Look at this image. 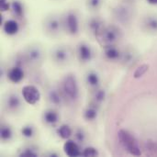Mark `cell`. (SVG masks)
<instances>
[{
	"instance_id": "cell-1",
	"label": "cell",
	"mask_w": 157,
	"mask_h": 157,
	"mask_svg": "<svg viewBox=\"0 0 157 157\" xmlns=\"http://www.w3.org/2000/svg\"><path fill=\"white\" fill-rule=\"evenodd\" d=\"M119 139L123 146V148L133 156H140L142 155L139 144L135 139V137L127 130H120L119 132Z\"/></svg>"
},
{
	"instance_id": "cell-2",
	"label": "cell",
	"mask_w": 157,
	"mask_h": 157,
	"mask_svg": "<svg viewBox=\"0 0 157 157\" xmlns=\"http://www.w3.org/2000/svg\"><path fill=\"white\" fill-rule=\"evenodd\" d=\"M42 26L45 33L52 37L60 35L62 31L64 29L63 17L56 14H52L50 16H47L43 20Z\"/></svg>"
},
{
	"instance_id": "cell-3",
	"label": "cell",
	"mask_w": 157,
	"mask_h": 157,
	"mask_svg": "<svg viewBox=\"0 0 157 157\" xmlns=\"http://www.w3.org/2000/svg\"><path fill=\"white\" fill-rule=\"evenodd\" d=\"M103 46L116 45L122 38V32L120 28L114 25L106 26L98 37Z\"/></svg>"
},
{
	"instance_id": "cell-4",
	"label": "cell",
	"mask_w": 157,
	"mask_h": 157,
	"mask_svg": "<svg viewBox=\"0 0 157 157\" xmlns=\"http://www.w3.org/2000/svg\"><path fill=\"white\" fill-rule=\"evenodd\" d=\"M62 91L65 98L71 101H75L79 98V86L76 77L67 75L62 82Z\"/></svg>"
},
{
	"instance_id": "cell-5",
	"label": "cell",
	"mask_w": 157,
	"mask_h": 157,
	"mask_svg": "<svg viewBox=\"0 0 157 157\" xmlns=\"http://www.w3.org/2000/svg\"><path fill=\"white\" fill-rule=\"evenodd\" d=\"M113 16L118 22L123 25H128L132 22L134 16L133 8L131 6L130 3L124 2L113 8Z\"/></svg>"
},
{
	"instance_id": "cell-6",
	"label": "cell",
	"mask_w": 157,
	"mask_h": 157,
	"mask_svg": "<svg viewBox=\"0 0 157 157\" xmlns=\"http://www.w3.org/2000/svg\"><path fill=\"white\" fill-rule=\"evenodd\" d=\"M23 57L26 61V63L31 66H39L43 61L44 52L43 49L38 44L30 45L26 49Z\"/></svg>"
},
{
	"instance_id": "cell-7",
	"label": "cell",
	"mask_w": 157,
	"mask_h": 157,
	"mask_svg": "<svg viewBox=\"0 0 157 157\" xmlns=\"http://www.w3.org/2000/svg\"><path fill=\"white\" fill-rule=\"evenodd\" d=\"M62 17H63L64 30L70 35L78 34L79 29H80V23H79V17L76 12L74 10H69Z\"/></svg>"
},
{
	"instance_id": "cell-8",
	"label": "cell",
	"mask_w": 157,
	"mask_h": 157,
	"mask_svg": "<svg viewBox=\"0 0 157 157\" xmlns=\"http://www.w3.org/2000/svg\"><path fill=\"white\" fill-rule=\"evenodd\" d=\"M52 59L58 65H65L70 62L72 52L66 46H57L52 51Z\"/></svg>"
},
{
	"instance_id": "cell-9",
	"label": "cell",
	"mask_w": 157,
	"mask_h": 157,
	"mask_svg": "<svg viewBox=\"0 0 157 157\" xmlns=\"http://www.w3.org/2000/svg\"><path fill=\"white\" fill-rule=\"evenodd\" d=\"M22 97L28 104L35 105L40 99V92L35 86L27 85L22 88Z\"/></svg>"
},
{
	"instance_id": "cell-10",
	"label": "cell",
	"mask_w": 157,
	"mask_h": 157,
	"mask_svg": "<svg viewBox=\"0 0 157 157\" xmlns=\"http://www.w3.org/2000/svg\"><path fill=\"white\" fill-rule=\"evenodd\" d=\"M105 27L106 26H105L104 20L100 17H98V16L91 17L86 21V29L88 33L96 37L99 36V34L102 32Z\"/></svg>"
},
{
	"instance_id": "cell-11",
	"label": "cell",
	"mask_w": 157,
	"mask_h": 157,
	"mask_svg": "<svg viewBox=\"0 0 157 157\" xmlns=\"http://www.w3.org/2000/svg\"><path fill=\"white\" fill-rule=\"evenodd\" d=\"M76 55H77L78 60L81 63H86L92 61L93 56H94V52L89 44L86 42H81L77 45Z\"/></svg>"
},
{
	"instance_id": "cell-12",
	"label": "cell",
	"mask_w": 157,
	"mask_h": 157,
	"mask_svg": "<svg viewBox=\"0 0 157 157\" xmlns=\"http://www.w3.org/2000/svg\"><path fill=\"white\" fill-rule=\"evenodd\" d=\"M21 98L17 93H9L4 101V107L6 111L15 113L17 112L21 108Z\"/></svg>"
},
{
	"instance_id": "cell-13",
	"label": "cell",
	"mask_w": 157,
	"mask_h": 157,
	"mask_svg": "<svg viewBox=\"0 0 157 157\" xmlns=\"http://www.w3.org/2000/svg\"><path fill=\"white\" fill-rule=\"evenodd\" d=\"M63 97L64 95L63 91L61 92L58 88L55 87L50 88L47 93V99L50 102V104L53 107H61L63 103Z\"/></svg>"
},
{
	"instance_id": "cell-14",
	"label": "cell",
	"mask_w": 157,
	"mask_h": 157,
	"mask_svg": "<svg viewBox=\"0 0 157 157\" xmlns=\"http://www.w3.org/2000/svg\"><path fill=\"white\" fill-rule=\"evenodd\" d=\"M122 51L117 47V45H108L104 46V52L103 54L105 58L110 62H117L121 60Z\"/></svg>"
},
{
	"instance_id": "cell-15",
	"label": "cell",
	"mask_w": 157,
	"mask_h": 157,
	"mask_svg": "<svg viewBox=\"0 0 157 157\" xmlns=\"http://www.w3.org/2000/svg\"><path fill=\"white\" fill-rule=\"evenodd\" d=\"M63 151L67 156L75 157L82 155V152L79 148V144H77L75 140H66L63 144Z\"/></svg>"
},
{
	"instance_id": "cell-16",
	"label": "cell",
	"mask_w": 157,
	"mask_h": 157,
	"mask_svg": "<svg viewBox=\"0 0 157 157\" xmlns=\"http://www.w3.org/2000/svg\"><path fill=\"white\" fill-rule=\"evenodd\" d=\"M137 60V53L136 52L132 49V48H127L122 51L121 57L120 62L124 65V66H132Z\"/></svg>"
},
{
	"instance_id": "cell-17",
	"label": "cell",
	"mask_w": 157,
	"mask_h": 157,
	"mask_svg": "<svg viewBox=\"0 0 157 157\" xmlns=\"http://www.w3.org/2000/svg\"><path fill=\"white\" fill-rule=\"evenodd\" d=\"M24 75L25 74H24L22 67L18 66V65H15V66L11 67L6 73V76H7L8 80L15 84L21 82L24 78Z\"/></svg>"
},
{
	"instance_id": "cell-18",
	"label": "cell",
	"mask_w": 157,
	"mask_h": 157,
	"mask_svg": "<svg viewBox=\"0 0 157 157\" xmlns=\"http://www.w3.org/2000/svg\"><path fill=\"white\" fill-rule=\"evenodd\" d=\"M10 11L13 17L17 20L22 19L25 17V7L20 0H13L10 3Z\"/></svg>"
},
{
	"instance_id": "cell-19",
	"label": "cell",
	"mask_w": 157,
	"mask_h": 157,
	"mask_svg": "<svg viewBox=\"0 0 157 157\" xmlns=\"http://www.w3.org/2000/svg\"><path fill=\"white\" fill-rule=\"evenodd\" d=\"M60 120L58 112L52 109H47L42 114V121L48 126H55Z\"/></svg>"
},
{
	"instance_id": "cell-20",
	"label": "cell",
	"mask_w": 157,
	"mask_h": 157,
	"mask_svg": "<svg viewBox=\"0 0 157 157\" xmlns=\"http://www.w3.org/2000/svg\"><path fill=\"white\" fill-rule=\"evenodd\" d=\"M143 28L149 33H157V16L148 15L143 20Z\"/></svg>"
},
{
	"instance_id": "cell-21",
	"label": "cell",
	"mask_w": 157,
	"mask_h": 157,
	"mask_svg": "<svg viewBox=\"0 0 157 157\" xmlns=\"http://www.w3.org/2000/svg\"><path fill=\"white\" fill-rule=\"evenodd\" d=\"M86 84L88 88H90L91 90H94L98 87H99L100 85V77L98 75V74L95 71H89L86 73V78H85Z\"/></svg>"
},
{
	"instance_id": "cell-22",
	"label": "cell",
	"mask_w": 157,
	"mask_h": 157,
	"mask_svg": "<svg viewBox=\"0 0 157 157\" xmlns=\"http://www.w3.org/2000/svg\"><path fill=\"white\" fill-rule=\"evenodd\" d=\"M3 30L8 36L16 35L19 30V24L17 19H8L3 23Z\"/></svg>"
},
{
	"instance_id": "cell-23",
	"label": "cell",
	"mask_w": 157,
	"mask_h": 157,
	"mask_svg": "<svg viewBox=\"0 0 157 157\" xmlns=\"http://www.w3.org/2000/svg\"><path fill=\"white\" fill-rule=\"evenodd\" d=\"M106 98H107L106 90L104 88L98 87V88L94 89L91 94V103H93L97 106H100L105 101Z\"/></svg>"
},
{
	"instance_id": "cell-24",
	"label": "cell",
	"mask_w": 157,
	"mask_h": 157,
	"mask_svg": "<svg viewBox=\"0 0 157 157\" xmlns=\"http://www.w3.org/2000/svg\"><path fill=\"white\" fill-rule=\"evenodd\" d=\"M98 106L91 103L90 105H88L86 109L84 110V119L87 121H93L98 118Z\"/></svg>"
},
{
	"instance_id": "cell-25",
	"label": "cell",
	"mask_w": 157,
	"mask_h": 157,
	"mask_svg": "<svg viewBox=\"0 0 157 157\" xmlns=\"http://www.w3.org/2000/svg\"><path fill=\"white\" fill-rule=\"evenodd\" d=\"M57 134L60 138L63 139V140H68L73 134V130L71 129V127L67 124H63L61 125L58 129H57Z\"/></svg>"
},
{
	"instance_id": "cell-26",
	"label": "cell",
	"mask_w": 157,
	"mask_h": 157,
	"mask_svg": "<svg viewBox=\"0 0 157 157\" xmlns=\"http://www.w3.org/2000/svg\"><path fill=\"white\" fill-rule=\"evenodd\" d=\"M13 137V131L9 125L2 124L0 129V138L3 142H8Z\"/></svg>"
},
{
	"instance_id": "cell-27",
	"label": "cell",
	"mask_w": 157,
	"mask_h": 157,
	"mask_svg": "<svg viewBox=\"0 0 157 157\" xmlns=\"http://www.w3.org/2000/svg\"><path fill=\"white\" fill-rule=\"evenodd\" d=\"M103 5V0H86V6L91 12L98 11Z\"/></svg>"
},
{
	"instance_id": "cell-28",
	"label": "cell",
	"mask_w": 157,
	"mask_h": 157,
	"mask_svg": "<svg viewBox=\"0 0 157 157\" xmlns=\"http://www.w3.org/2000/svg\"><path fill=\"white\" fill-rule=\"evenodd\" d=\"M36 133V130L35 128L29 124V125H25L22 127L21 129V135L25 138V139H32L35 136Z\"/></svg>"
},
{
	"instance_id": "cell-29",
	"label": "cell",
	"mask_w": 157,
	"mask_h": 157,
	"mask_svg": "<svg viewBox=\"0 0 157 157\" xmlns=\"http://www.w3.org/2000/svg\"><path fill=\"white\" fill-rule=\"evenodd\" d=\"M74 137H75V141L79 144H84L86 140V134L85 131L82 129H79V128L74 132Z\"/></svg>"
},
{
	"instance_id": "cell-30",
	"label": "cell",
	"mask_w": 157,
	"mask_h": 157,
	"mask_svg": "<svg viewBox=\"0 0 157 157\" xmlns=\"http://www.w3.org/2000/svg\"><path fill=\"white\" fill-rule=\"evenodd\" d=\"M38 155H39V154H38V151L36 150V148L31 147V146L24 148L21 151V153L19 154V156L21 157H36Z\"/></svg>"
},
{
	"instance_id": "cell-31",
	"label": "cell",
	"mask_w": 157,
	"mask_h": 157,
	"mask_svg": "<svg viewBox=\"0 0 157 157\" xmlns=\"http://www.w3.org/2000/svg\"><path fill=\"white\" fill-rule=\"evenodd\" d=\"M148 69H149V65L148 64H143V65L139 66L135 70V72H134V75H133L134 78H140V77H142L148 71Z\"/></svg>"
},
{
	"instance_id": "cell-32",
	"label": "cell",
	"mask_w": 157,
	"mask_h": 157,
	"mask_svg": "<svg viewBox=\"0 0 157 157\" xmlns=\"http://www.w3.org/2000/svg\"><path fill=\"white\" fill-rule=\"evenodd\" d=\"M82 155L85 157H95L98 155V152L94 147H86L82 152Z\"/></svg>"
},
{
	"instance_id": "cell-33",
	"label": "cell",
	"mask_w": 157,
	"mask_h": 157,
	"mask_svg": "<svg viewBox=\"0 0 157 157\" xmlns=\"http://www.w3.org/2000/svg\"><path fill=\"white\" fill-rule=\"evenodd\" d=\"M10 3L8 0H1V11H7L10 10Z\"/></svg>"
},
{
	"instance_id": "cell-34",
	"label": "cell",
	"mask_w": 157,
	"mask_h": 157,
	"mask_svg": "<svg viewBox=\"0 0 157 157\" xmlns=\"http://www.w3.org/2000/svg\"><path fill=\"white\" fill-rule=\"evenodd\" d=\"M146 1L150 5H154V6H156L157 5V0H146Z\"/></svg>"
},
{
	"instance_id": "cell-35",
	"label": "cell",
	"mask_w": 157,
	"mask_h": 157,
	"mask_svg": "<svg viewBox=\"0 0 157 157\" xmlns=\"http://www.w3.org/2000/svg\"><path fill=\"white\" fill-rule=\"evenodd\" d=\"M49 156H58V155L55 153H51V154H49Z\"/></svg>"
},
{
	"instance_id": "cell-36",
	"label": "cell",
	"mask_w": 157,
	"mask_h": 157,
	"mask_svg": "<svg viewBox=\"0 0 157 157\" xmlns=\"http://www.w3.org/2000/svg\"><path fill=\"white\" fill-rule=\"evenodd\" d=\"M125 3H132V2H134L135 0H123Z\"/></svg>"
}]
</instances>
